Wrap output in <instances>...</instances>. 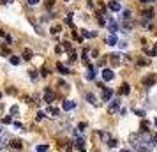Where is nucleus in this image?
Masks as SVG:
<instances>
[{
  "instance_id": "obj_10",
  "label": "nucleus",
  "mask_w": 157,
  "mask_h": 152,
  "mask_svg": "<svg viewBox=\"0 0 157 152\" xmlns=\"http://www.w3.org/2000/svg\"><path fill=\"white\" fill-rule=\"evenodd\" d=\"M108 7L111 9V11H113V13H117V11H120V9H122V5H120V2H117V0H111V2L108 4Z\"/></svg>"
},
{
  "instance_id": "obj_1",
  "label": "nucleus",
  "mask_w": 157,
  "mask_h": 152,
  "mask_svg": "<svg viewBox=\"0 0 157 152\" xmlns=\"http://www.w3.org/2000/svg\"><path fill=\"white\" fill-rule=\"evenodd\" d=\"M155 141H157V135H150L148 131H140V133H132L129 136V143L138 152L152 150L155 147Z\"/></svg>"
},
{
  "instance_id": "obj_15",
  "label": "nucleus",
  "mask_w": 157,
  "mask_h": 152,
  "mask_svg": "<svg viewBox=\"0 0 157 152\" xmlns=\"http://www.w3.org/2000/svg\"><path fill=\"white\" fill-rule=\"evenodd\" d=\"M155 82H157V74H154V76H150V78H146L143 83H145V87H150V85H154Z\"/></svg>"
},
{
  "instance_id": "obj_18",
  "label": "nucleus",
  "mask_w": 157,
  "mask_h": 152,
  "mask_svg": "<svg viewBox=\"0 0 157 152\" xmlns=\"http://www.w3.org/2000/svg\"><path fill=\"white\" fill-rule=\"evenodd\" d=\"M32 55H34V53H32V50H28V48H27L25 52H23V57H25V60H30V58H32Z\"/></svg>"
},
{
  "instance_id": "obj_21",
  "label": "nucleus",
  "mask_w": 157,
  "mask_h": 152,
  "mask_svg": "<svg viewBox=\"0 0 157 152\" xmlns=\"http://www.w3.org/2000/svg\"><path fill=\"white\" fill-rule=\"evenodd\" d=\"M11 145H13L14 149H21V145H23V143H21L19 140H13V141H11Z\"/></svg>"
},
{
  "instance_id": "obj_11",
  "label": "nucleus",
  "mask_w": 157,
  "mask_h": 152,
  "mask_svg": "<svg viewBox=\"0 0 157 152\" xmlns=\"http://www.w3.org/2000/svg\"><path fill=\"white\" fill-rule=\"evenodd\" d=\"M102 78L106 80V82H111V80L115 78V74H113V71H111V69H104V71H102Z\"/></svg>"
},
{
  "instance_id": "obj_26",
  "label": "nucleus",
  "mask_w": 157,
  "mask_h": 152,
  "mask_svg": "<svg viewBox=\"0 0 157 152\" xmlns=\"http://www.w3.org/2000/svg\"><path fill=\"white\" fill-rule=\"evenodd\" d=\"M65 23L67 25H72V14H67L65 16Z\"/></svg>"
},
{
  "instance_id": "obj_25",
  "label": "nucleus",
  "mask_w": 157,
  "mask_h": 152,
  "mask_svg": "<svg viewBox=\"0 0 157 152\" xmlns=\"http://www.w3.org/2000/svg\"><path fill=\"white\" fill-rule=\"evenodd\" d=\"M108 145H110V147H118V140H110Z\"/></svg>"
},
{
  "instance_id": "obj_31",
  "label": "nucleus",
  "mask_w": 157,
  "mask_h": 152,
  "mask_svg": "<svg viewBox=\"0 0 157 152\" xmlns=\"http://www.w3.org/2000/svg\"><path fill=\"white\" fill-rule=\"evenodd\" d=\"M43 117H44V111H39V113H37V117H35V119H37V120H43Z\"/></svg>"
},
{
  "instance_id": "obj_20",
  "label": "nucleus",
  "mask_w": 157,
  "mask_h": 152,
  "mask_svg": "<svg viewBox=\"0 0 157 152\" xmlns=\"http://www.w3.org/2000/svg\"><path fill=\"white\" fill-rule=\"evenodd\" d=\"M99 136H101L104 141H110V140H111V138H110V135L106 133V131H101V133H99Z\"/></svg>"
},
{
  "instance_id": "obj_35",
  "label": "nucleus",
  "mask_w": 157,
  "mask_h": 152,
  "mask_svg": "<svg viewBox=\"0 0 157 152\" xmlns=\"http://www.w3.org/2000/svg\"><path fill=\"white\" fill-rule=\"evenodd\" d=\"M152 55H157V44L154 46V50H152Z\"/></svg>"
},
{
  "instance_id": "obj_36",
  "label": "nucleus",
  "mask_w": 157,
  "mask_h": 152,
  "mask_svg": "<svg viewBox=\"0 0 157 152\" xmlns=\"http://www.w3.org/2000/svg\"><path fill=\"white\" fill-rule=\"evenodd\" d=\"M140 2H143V4H148V2H152V0H140Z\"/></svg>"
},
{
  "instance_id": "obj_22",
  "label": "nucleus",
  "mask_w": 157,
  "mask_h": 152,
  "mask_svg": "<svg viewBox=\"0 0 157 152\" xmlns=\"http://www.w3.org/2000/svg\"><path fill=\"white\" fill-rule=\"evenodd\" d=\"M143 16H145V19H152L154 18V11H146V13H143Z\"/></svg>"
},
{
  "instance_id": "obj_16",
  "label": "nucleus",
  "mask_w": 157,
  "mask_h": 152,
  "mask_svg": "<svg viewBox=\"0 0 157 152\" xmlns=\"http://www.w3.org/2000/svg\"><path fill=\"white\" fill-rule=\"evenodd\" d=\"M81 35H83V37H87V39H94V37H97V32H88V30H81Z\"/></svg>"
},
{
  "instance_id": "obj_27",
  "label": "nucleus",
  "mask_w": 157,
  "mask_h": 152,
  "mask_svg": "<svg viewBox=\"0 0 157 152\" xmlns=\"http://www.w3.org/2000/svg\"><path fill=\"white\" fill-rule=\"evenodd\" d=\"M49 74V71L46 69V67H43V69H41V76H48Z\"/></svg>"
},
{
  "instance_id": "obj_30",
  "label": "nucleus",
  "mask_w": 157,
  "mask_h": 152,
  "mask_svg": "<svg viewBox=\"0 0 157 152\" xmlns=\"http://www.w3.org/2000/svg\"><path fill=\"white\" fill-rule=\"evenodd\" d=\"M57 32H60V25H58V27H53V28H51V34H57Z\"/></svg>"
},
{
  "instance_id": "obj_39",
  "label": "nucleus",
  "mask_w": 157,
  "mask_h": 152,
  "mask_svg": "<svg viewBox=\"0 0 157 152\" xmlns=\"http://www.w3.org/2000/svg\"><path fill=\"white\" fill-rule=\"evenodd\" d=\"M154 124H155V127H157V119H155V120H154Z\"/></svg>"
},
{
  "instance_id": "obj_8",
  "label": "nucleus",
  "mask_w": 157,
  "mask_h": 152,
  "mask_svg": "<svg viewBox=\"0 0 157 152\" xmlns=\"http://www.w3.org/2000/svg\"><path fill=\"white\" fill-rule=\"evenodd\" d=\"M44 113H48V115H51V117H58V115H60V110L55 108V106H48Z\"/></svg>"
},
{
  "instance_id": "obj_7",
  "label": "nucleus",
  "mask_w": 157,
  "mask_h": 152,
  "mask_svg": "<svg viewBox=\"0 0 157 152\" xmlns=\"http://www.w3.org/2000/svg\"><path fill=\"white\" fill-rule=\"evenodd\" d=\"M83 143H85V141H83L80 136L74 138V145H76V149H78L80 152H87V149H85V145H83Z\"/></svg>"
},
{
  "instance_id": "obj_14",
  "label": "nucleus",
  "mask_w": 157,
  "mask_h": 152,
  "mask_svg": "<svg viewBox=\"0 0 157 152\" xmlns=\"http://www.w3.org/2000/svg\"><path fill=\"white\" fill-rule=\"evenodd\" d=\"M117 43H118L117 35H113V34H111V35H108V37H106V44H110V46H115Z\"/></svg>"
},
{
  "instance_id": "obj_29",
  "label": "nucleus",
  "mask_w": 157,
  "mask_h": 152,
  "mask_svg": "<svg viewBox=\"0 0 157 152\" xmlns=\"http://www.w3.org/2000/svg\"><path fill=\"white\" fill-rule=\"evenodd\" d=\"M27 2H28V5H37L39 0H27Z\"/></svg>"
},
{
  "instance_id": "obj_24",
  "label": "nucleus",
  "mask_w": 157,
  "mask_h": 152,
  "mask_svg": "<svg viewBox=\"0 0 157 152\" xmlns=\"http://www.w3.org/2000/svg\"><path fill=\"white\" fill-rule=\"evenodd\" d=\"M118 58H120V57H118V55H111V62H113V64H115V66H117V64H118V62H120V60H118Z\"/></svg>"
},
{
  "instance_id": "obj_5",
  "label": "nucleus",
  "mask_w": 157,
  "mask_h": 152,
  "mask_svg": "<svg viewBox=\"0 0 157 152\" xmlns=\"http://www.w3.org/2000/svg\"><path fill=\"white\" fill-rule=\"evenodd\" d=\"M108 28H110V32L115 35V34H117V30H118V23L115 21L113 18H110V21H108Z\"/></svg>"
},
{
  "instance_id": "obj_19",
  "label": "nucleus",
  "mask_w": 157,
  "mask_h": 152,
  "mask_svg": "<svg viewBox=\"0 0 157 152\" xmlns=\"http://www.w3.org/2000/svg\"><path fill=\"white\" fill-rule=\"evenodd\" d=\"M9 60H11V64H13V66H18L19 62H21V58H19V57H16V55H13V57L9 58Z\"/></svg>"
},
{
  "instance_id": "obj_2",
  "label": "nucleus",
  "mask_w": 157,
  "mask_h": 152,
  "mask_svg": "<svg viewBox=\"0 0 157 152\" xmlns=\"http://www.w3.org/2000/svg\"><path fill=\"white\" fill-rule=\"evenodd\" d=\"M111 97H113V88L102 87V101H111Z\"/></svg>"
},
{
  "instance_id": "obj_13",
  "label": "nucleus",
  "mask_w": 157,
  "mask_h": 152,
  "mask_svg": "<svg viewBox=\"0 0 157 152\" xmlns=\"http://www.w3.org/2000/svg\"><path fill=\"white\" fill-rule=\"evenodd\" d=\"M85 97H87V101H88L92 106H97V99H96V96H94L92 92H87V96H85Z\"/></svg>"
},
{
  "instance_id": "obj_28",
  "label": "nucleus",
  "mask_w": 157,
  "mask_h": 152,
  "mask_svg": "<svg viewBox=\"0 0 157 152\" xmlns=\"http://www.w3.org/2000/svg\"><path fill=\"white\" fill-rule=\"evenodd\" d=\"M134 113L138 117H145V111H141V110H134Z\"/></svg>"
},
{
  "instance_id": "obj_12",
  "label": "nucleus",
  "mask_w": 157,
  "mask_h": 152,
  "mask_svg": "<svg viewBox=\"0 0 157 152\" xmlns=\"http://www.w3.org/2000/svg\"><path fill=\"white\" fill-rule=\"evenodd\" d=\"M57 71H58L60 74H69V73H71L69 67H67V66H64V64H57Z\"/></svg>"
},
{
  "instance_id": "obj_17",
  "label": "nucleus",
  "mask_w": 157,
  "mask_h": 152,
  "mask_svg": "<svg viewBox=\"0 0 157 152\" xmlns=\"http://www.w3.org/2000/svg\"><path fill=\"white\" fill-rule=\"evenodd\" d=\"M129 90H131V87H129L127 83H124L122 88H120V94H122V96H127V94H129Z\"/></svg>"
},
{
  "instance_id": "obj_33",
  "label": "nucleus",
  "mask_w": 157,
  "mask_h": 152,
  "mask_svg": "<svg viewBox=\"0 0 157 152\" xmlns=\"http://www.w3.org/2000/svg\"><path fill=\"white\" fill-rule=\"evenodd\" d=\"M4 122L9 124V122H13V119H11V117H5V119H4Z\"/></svg>"
},
{
  "instance_id": "obj_38",
  "label": "nucleus",
  "mask_w": 157,
  "mask_h": 152,
  "mask_svg": "<svg viewBox=\"0 0 157 152\" xmlns=\"http://www.w3.org/2000/svg\"><path fill=\"white\" fill-rule=\"evenodd\" d=\"M122 152H131V150H127V149H124V150H122Z\"/></svg>"
},
{
  "instance_id": "obj_3",
  "label": "nucleus",
  "mask_w": 157,
  "mask_h": 152,
  "mask_svg": "<svg viewBox=\"0 0 157 152\" xmlns=\"http://www.w3.org/2000/svg\"><path fill=\"white\" fill-rule=\"evenodd\" d=\"M53 99H55V94H53V90H51L49 87H44V101H46V103L49 104V103H51Z\"/></svg>"
},
{
  "instance_id": "obj_23",
  "label": "nucleus",
  "mask_w": 157,
  "mask_h": 152,
  "mask_svg": "<svg viewBox=\"0 0 157 152\" xmlns=\"http://www.w3.org/2000/svg\"><path fill=\"white\" fill-rule=\"evenodd\" d=\"M35 150H37V152H46V150H48V145H37Z\"/></svg>"
},
{
  "instance_id": "obj_32",
  "label": "nucleus",
  "mask_w": 157,
  "mask_h": 152,
  "mask_svg": "<svg viewBox=\"0 0 157 152\" xmlns=\"http://www.w3.org/2000/svg\"><path fill=\"white\" fill-rule=\"evenodd\" d=\"M11 113H13V115H16V113H18V108H16V106H13V108H11Z\"/></svg>"
},
{
  "instance_id": "obj_4",
  "label": "nucleus",
  "mask_w": 157,
  "mask_h": 152,
  "mask_svg": "<svg viewBox=\"0 0 157 152\" xmlns=\"http://www.w3.org/2000/svg\"><path fill=\"white\" fill-rule=\"evenodd\" d=\"M85 78L87 80H94V78H96V67H94V66H87V73H85Z\"/></svg>"
},
{
  "instance_id": "obj_37",
  "label": "nucleus",
  "mask_w": 157,
  "mask_h": 152,
  "mask_svg": "<svg viewBox=\"0 0 157 152\" xmlns=\"http://www.w3.org/2000/svg\"><path fill=\"white\" fill-rule=\"evenodd\" d=\"M4 35V30H0V37H2Z\"/></svg>"
},
{
  "instance_id": "obj_9",
  "label": "nucleus",
  "mask_w": 157,
  "mask_h": 152,
  "mask_svg": "<svg viewBox=\"0 0 157 152\" xmlns=\"http://www.w3.org/2000/svg\"><path fill=\"white\" fill-rule=\"evenodd\" d=\"M118 110H120V101H118V99H115L113 103L110 104L108 111H110V113H115V111H118Z\"/></svg>"
},
{
  "instance_id": "obj_34",
  "label": "nucleus",
  "mask_w": 157,
  "mask_h": 152,
  "mask_svg": "<svg viewBox=\"0 0 157 152\" xmlns=\"http://www.w3.org/2000/svg\"><path fill=\"white\" fill-rule=\"evenodd\" d=\"M13 0H0V4H11Z\"/></svg>"
},
{
  "instance_id": "obj_6",
  "label": "nucleus",
  "mask_w": 157,
  "mask_h": 152,
  "mask_svg": "<svg viewBox=\"0 0 157 152\" xmlns=\"http://www.w3.org/2000/svg\"><path fill=\"white\" fill-rule=\"evenodd\" d=\"M74 106H76V103H74V101H71V99H65L64 103H62V110H65V111H71Z\"/></svg>"
}]
</instances>
